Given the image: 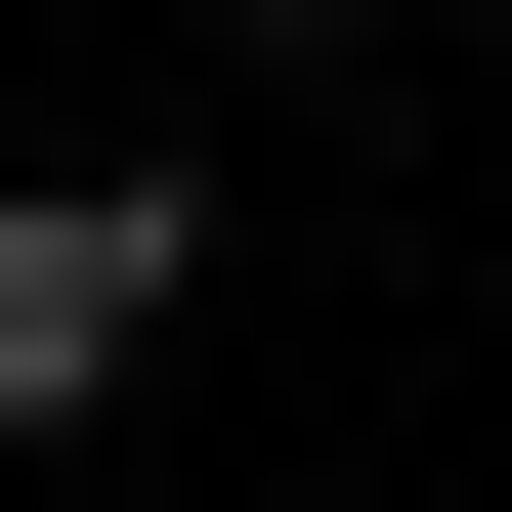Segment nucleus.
<instances>
[{
  "mask_svg": "<svg viewBox=\"0 0 512 512\" xmlns=\"http://www.w3.org/2000/svg\"><path fill=\"white\" fill-rule=\"evenodd\" d=\"M171 342V171H0V427H86Z\"/></svg>",
  "mask_w": 512,
  "mask_h": 512,
  "instance_id": "obj_1",
  "label": "nucleus"
}]
</instances>
